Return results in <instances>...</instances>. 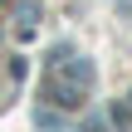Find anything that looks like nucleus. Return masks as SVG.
Wrapping results in <instances>:
<instances>
[{"label": "nucleus", "mask_w": 132, "mask_h": 132, "mask_svg": "<svg viewBox=\"0 0 132 132\" xmlns=\"http://www.w3.org/2000/svg\"><path fill=\"white\" fill-rule=\"evenodd\" d=\"M39 98L54 103V108H83V83H64V78L49 69V78L39 83Z\"/></svg>", "instance_id": "f257e3e1"}, {"label": "nucleus", "mask_w": 132, "mask_h": 132, "mask_svg": "<svg viewBox=\"0 0 132 132\" xmlns=\"http://www.w3.org/2000/svg\"><path fill=\"white\" fill-rule=\"evenodd\" d=\"M108 118H113L122 132H132V108H127V103H113V113H108Z\"/></svg>", "instance_id": "f03ea898"}, {"label": "nucleus", "mask_w": 132, "mask_h": 132, "mask_svg": "<svg viewBox=\"0 0 132 132\" xmlns=\"http://www.w3.org/2000/svg\"><path fill=\"white\" fill-rule=\"evenodd\" d=\"M83 132H108V122H103V118H88V122H83Z\"/></svg>", "instance_id": "7ed1b4c3"}]
</instances>
